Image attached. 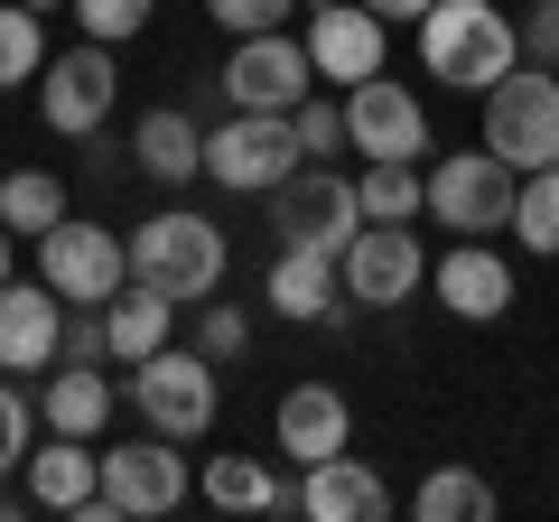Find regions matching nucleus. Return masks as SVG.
I'll use <instances>...</instances> for the list:
<instances>
[{
    "label": "nucleus",
    "instance_id": "nucleus-1",
    "mask_svg": "<svg viewBox=\"0 0 559 522\" xmlns=\"http://www.w3.org/2000/svg\"><path fill=\"white\" fill-rule=\"evenodd\" d=\"M419 66H429L439 84H457V94L485 103L522 66V20L495 10V0H439V10L419 20Z\"/></svg>",
    "mask_w": 559,
    "mask_h": 522
},
{
    "label": "nucleus",
    "instance_id": "nucleus-2",
    "mask_svg": "<svg viewBox=\"0 0 559 522\" xmlns=\"http://www.w3.org/2000/svg\"><path fill=\"white\" fill-rule=\"evenodd\" d=\"M224 261H234V252H224V224L197 215V205H159L150 224H131V281H159L178 308L215 299Z\"/></svg>",
    "mask_w": 559,
    "mask_h": 522
},
{
    "label": "nucleus",
    "instance_id": "nucleus-3",
    "mask_svg": "<svg viewBox=\"0 0 559 522\" xmlns=\"http://www.w3.org/2000/svg\"><path fill=\"white\" fill-rule=\"evenodd\" d=\"M131 411L159 439H205L215 429V411H224V392H215V355H197V345H159V355H140L131 364Z\"/></svg>",
    "mask_w": 559,
    "mask_h": 522
},
{
    "label": "nucleus",
    "instance_id": "nucleus-4",
    "mask_svg": "<svg viewBox=\"0 0 559 522\" xmlns=\"http://www.w3.org/2000/svg\"><path fill=\"white\" fill-rule=\"evenodd\" d=\"M485 150L513 159L522 178H532V168H559V66L522 57L513 75L485 94Z\"/></svg>",
    "mask_w": 559,
    "mask_h": 522
},
{
    "label": "nucleus",
    "instance_id": "nucleus-5",
    "mask_svg": "<svg viewBox=\"0 0 559 522\" xmlns=\"http://www.w3.org/2000/svg\"><path fill=\"white\" fill-rule=\"evenodd\" d=\"M513 197H522V168H513V159H495L485 141L429 168V215H439V224H448L457 242L513 234Z\"/></svg>",
    "mask_w": 559,
    "mask_h": 522
},
{
    "label": "nucleus",
    "instance_id": "nucleus-6",
    "mask_svg": "<svg viewBox=\"0 0 559 522\" xmlns=\"http://www.w3.org/2000/svg\"><path fill=\"white\" fill-rule=\"evenodd\" d=\"M215 84H224L234 112H299L318 94V57H308L299 28H252V38H234V57H224Z\"/></svg>",
    "mask_w": 559,
    "mask_h": 522
},
{
    "label": "nucleus",
    "instance_id": "nucleus-7",
    "mask_svg": "<svg viewBox=\"0 0 559 522\" xmlns=\"http://www.w3.org/2000/svg\"><path fill=\"white\" fill-rule=\"evenodd\" d=\"M38 281L57 289L66 308H103L131 289V234H103V224H47L38 234Z\"/></svg>",
    "mask_w": 559,
    "mask_h": 522
},
{
    "label": "nucleus",
    "instance_id": "nucleus-8",
    "mask_svg": "<svg viewBox=\"0 0 559 522\" xmlns=\"http://www.w3.org/2000/svg\"><path fill=\"white\" fill-rule=\"evenodd\" d=\"M289 168H308L289 112H234L224 131H205V178H215L224 197H271Z\"/></svg>",
    "mask_w": 559,
    "mask_h": 522
},
{
    "label": "nucleus",
    "instance_id": "nucleus-9",
    "mask_svg": "<svg viewBox=\"0 0 559 522\" xmlns=\"http://www.w3.org/2000/svg\"><path fill=\"white\" fill-rule=\"evenodd\" d=\"M271 234L280 242H318V252H345V242L364 234V197H355V178H336V168H289V178L271 187Z\"/></svg>",
    "mask_w": 559,
    "mask_h": 522
},
{
    "label": "nucleus",
    "instance_id": "nucleus-10",
    "mask_svg": "<svg viewBox=\"0 0 559 522\" xmlns=\"http://www.w3.org/2000/svg\"><path fill=\"white\" fill-rule=\"evenodd\" d=\"M308 57H318V84H364L392 66V20L364 10V0H308Z\"/></svg>",
    "mask_w": 559,
    "mask_h": 522
},
{
    "label": "nucleus",
    "instance_id": "nucleus-11",
    "mask_svg": "<svg viewBox=\"0 0 559 522\" xmlns=\"http://www.w3.org/2000/svg\"><path fill=\"white\" fill-rule=\"evenodd\" d=\"M345 131H355V159H429V103L392 84V66L345 84Z\"/></svg>",
    "mask_w": 559,
    "mask_h": 522
},
{
    "label": "nucleus",
    "instance_id": "nucleus-12",
    "mask_svg": "<svg viewBox=\"0 0 559 522\" xmlns=\"http://www.w3.org/2000/svg\"><path fill=\"white\" fill-rule=\"evenodd\" d=\"M103 503H112L121 522H150V513H178L187 503V458H178V439H121V448H103Z\"/></svg>",
    "mask_w": 559,
    "mask_h": 522
},
{
    "label": "nucleus",
    "instance_id": "nucleus-13",
    "mask_svg": "<svg viewBox=\"0 0 559 522\" xmlns=\"http://www.w3.org/2000/svg\"><path fill=\"white\" fill-rule=\"evenodd\" d=\"M112 94H121V75H112V47L103 38H84L75 57H47V75H38V112L66 141H94L103 112H112Z\"/></svg>",
    "mask_w": 559,
    "mask_h": 522
},
{
    "label": "nucleus",
    "instance_id": "nucleus-14",
    "mask_svg": "<svg viewBox=\"0 0 559 522\" xmlns=\"http://www.w3.org/2000/svg\"><path fill=\"white\" fill-rule=\"evenodd\" d=\"M336 261H345V299L355 308H401L419 281H429V252H419L411 224H364Z\"/></svg>",
    "mask_w": 559,
    "mask_h": 522
},
{
    "label": "nucleus",
    "instance_id": "nucleus-15",
    "mask_svg": "<svg viewBox=\"0 0 559 522\" xmlns=\"http://www.w3.org/2000/svg\"><path fill=\"white\" fill-rule=\"evenodd\" d=\"M261 299H271L280 318H299V327H336V318H355V299H345V261L318 252V242H280V252H271V281H261Z\"/></svg>",
    "mask_w": 559,
    "mask_h": 522
},
{
    "label": "nucleus",
    "instance_id": "nucleus-16",
    "mask_svg": "<svg viewBox=\"0 0 559 522\" xmlns=\"http://www.w3.org/2000/svg\"><path fill=\"white\" fill-rule=\"evenodd\" d=\"M271 439H280V458L318 466V458H336V448H355V411H345L336 382H289L280 411H271Z\"/></svg>",
    "mask_w": 559,
    "mask_h": 522
},
{
    "label": "nucleus",
    "instance_id": "nucleus-17",
    "mask_svg": "<svg viewBox=\"0 0 559 522\" xmlns=\"http://www.w3.org/2000/svg\"><path fill=\"white\" fill-rule=\"evenodd\" d=\"M66 336V299L47 281H0V373H47Z\"/></svg>",
    "mask_w": 559,
    "mask_h": 522
},
{
    "label": "nucleus",
    "instance_id": "nucleus-18",
    "mask_svg": "<svg viewBox=\"0 0 559 522\" xmlns=\"http://www.w3.org/2000/svg\"><path fill=\"white\" fill-rule=\"evenodd\" d=\"M429 281H439V308L466 327H495L503 308H513V261L495 252V242H457L448 261H429Z\"/></svg>",
    "mask_w": 559,
    "mask_h": 522
},
{
    "label": "nucleus",
    "instance_id": "nucleus-19",
    "mask_svg": "<svg viewBox=\"0 0 559 522\" xmlns=\"http://www.w3.org/2000/svg\"><path fill=\"white\" fill-rule=\"evenodd\" d=\"M131 168L140 178H159V187H187L205 178V131L187 103H150V112L131 121Z\"/></svg>",
    "mask_w": 559,
    "mask_h": 522
},
{
    "label": "nucleus",
    "instance_id": "nucleus-20",
    "mask_svg": "<svg viewBox=\"0 0 559 522\" xmlns=\"http://www.w3.org/2000/svg\"><path fill=\"white\" fill-rule=\"evenodd\" d=\"M299 513H318V522H382L392 513V485L373 476L364 458H318V466H299Z\"/></svg>",
    "mask_w": 559,
    "mask_h": 522
},
{
    "label": "nucleus",
    "instance_id": "nucleus-21",
    "mask_svg": "<svg viewBox=\"0 0 559 522\" xmlns=\"http://www.w3.org/2000/svg\"><path fill=\"white\" fill-rule=\"evenodd\" d=\"M94 495H103V448L47 429V448H28V503L38 513H84Z\"/></svg>",
    "mask_w": 559,
    "mask_h": 522
},
{
    "label": "nucleus",
    "instance_id": "nucleus-22",
    "mask_svg": "<svg viewBox=\"0 0 559 522\" xmlns=\"http://www.w3.org/2000/svg\"><path fill=\"white\" fill-rule=\"evenodd\" d=\"M38 420L66 429V439H103V420H112V382H103V364H47Z\"/></svg>",
    "mask_w": 559,
    "mask_h": 522
},
{
    "label": "nucleus",
    "instance_id": "nucleus-23",
    "mask_svg": "<svg viewBox=\"0 0 559 522\" xmlns=\"http://www.w3.org/2000/svg\"><path fill=\"white\" fill-rule=\"evenodd\" d=\"M197 485H205V503H224V513H299V485H280L271 466L242 458V448L234 458H205Z\"/></svg>",
    "mask_w": 559,
    "mask_h": 522
},
{
    "label": "nucleus",
    "instance_id": "nucleus-24",
    "mask_svg": "<svg viewBox=\"0 0 559 522\" xmlns=\"http://www.w3.org/2000/svg\"><path fill=\"white\" fill-rule=\"evenodd\" d=\"M103 318H112V364H140L168 345V318H178V299H168L159 281H131L121 299H103Z\"/></svg>",
    "mask_w": 559,
    "mask_h": 522
},
{
    "label": "nucleus",
    "instance_id": "nucleus-25",
    "mask_svg": "<svg viewBox=\"0 0 559 522\" xmlns=\"http://www.w3.org/2000/svg\"><path fill=\"white\" fill-rule=\"evenodd\" d=\"M355 197H364V224H411V215H429V168L419 159H364Z\"/></svg>",
    "mask_w": 559,
    "mask_h": 522
},
{
    "label": "nucleus",
    "instance_id": "nucleus-26",
    "mask_svg": "<svg viewBox=\"0 0 559 522\" xmlns=\"http://www.w3.org/2000/svg\"><path fill=\"white\" fill-rule=\"evenodd\" d=\"M411 513L419 522H495V485H485L476 466H439V476H419Z\"/></svg>",
    "mask_w": 559,
    "mask_h": 522
},
{
    "label": "nucleus",
    "instance_id": "nucleus-27",
    "mask_svg": "<svg viewBox=\"0 0 559 522\" xmlns=\"http://www.w3.org/2000/svg\"><path fill=\"white\" fill-rule=\"evenodd\" d=\"M0 224L28 234V242H38L47 224H66V178H47V168H10V178H0Z\"/></svg>",
    "mask_w": 559,
    "mask_h": 522
},
{
    "label": "nucleus",
    "instance_id": "nucleus-28",
    "mask_svg": "<svg viewBox=\"0 0 559 522\" xmlns=\"http://www.w3.org/2000/svg\"><path fill=\"white\" fill-rule=\"evenodd\" d=\"M28 75H47V28H38L28 0H0V94L28 84Z\"/></svg>",
    "mask_w": 559,
    "mask_h": 522
},
{
    "label": "nucleus",
    "instance_id": "nucleus-29",
    "mask_svg": "<svg viewBox=\"0 0 559 522\" xmlns=\"http://www.w3.org/2000/svg\"><path fill=\"white\" fill-rule=\"evenodd\" d=\"M513 242H522V252H559V168H532V178H522Z\"/></svg>",
    "mask_w": 559,
    "mask_h": 522
},
{
    "label": "nucleus",
    "instance_id": "nucleus-30",
    "mask_svg": "<svg viewBox=\"0 0 559 522\" xmlns=\"http://www.w3.org/2000/svg\"><path fill=\"white\" fill-rule=\"evenodd\" d=\"M38 402H28L20 382H0V476H28V448H38Z\"/></svg>",
    "mask_w": 559,
    "mask_h": 522
},
{
    "label": "nucleus",
    "instance_id": "nucleus-31",
    "mask_svg": "<svg viewBox=\"0 0 559 522\" xmlns=\"http://www.w3.org/2000/svg\"><path fill=\"white\" fill-rule=\"evenodd\" d=\"M150 10H159V0H75V28H84V38H103V47H121V38L150 28Z\"/></svg>",
    "mask_w": 559,
    "mask_h": 522
},
{
    "label": "nucleus",
    "instance_id": "nucleus-32",
    "mask_svg": "<svg viewBox=\"0 0 559 522\" xmlns=\"http://www.w3.org/2000/svg\"><path fill=\"white\" fill-rule=\"evenodd\" d=\"M289 131H299L308 159H336V150H355V131H345V103H318V94L289 112Z\"/></svg>",
    "mask_w": 559,
    "mask_h": 522
},
{
    "label": "nucleus",
    "instance_id": "nucleus-33",
    "mask_svg": "<svg viewBox=\"0 0 559 522\" xmlns=\"http://www.w3.org/2000/svg\"><path fill=\"white\" fill-rule=\"evenodd\" d=\"M197 355L242 364V355H252V318H242V308H197Z\"/></svg>",
    "mask_w": 559,
    "mask_h": 522
},
{
    "label": "nucleus",
    "instance_id": "nucleus-34",
    "mask_svg": "<svg viewBox=\"0 0 559 522\" xmlns=\"http://www.w3.org/2000/svg\"><path fill=\"white\" fill-rule=\"evenodd\" d=\"M103 355H112V318H103V308H66L57 364H103Z\"/></svg>",
    "mask_w": 559,
    "mask_h": 522
},
{
    "label": "nucleus",
    "instance_id": "nucleus-35",
    "mask_svg": "<svg viewBox=\"0 0 559 522\" xmlns=\"http://www.w3.org/2000/svg\"><path fill=\"white\" fill-rule=\"evenodd\" d=\"M289 10H308V0H205V20L234 28V38H252V28H289Z\"/></svg>",
    "mask_w": 559,
    "mask_h": 522
},
{
    "label": "nucleus",
    "instance_id": "nucleus-36",
    "mask_svg": "<svg viewBox=\"0 0 559 522\" xmlns=\"http://www.w3.org/2000/svg\"><path fill=\"white\" fill-rule=\"evenodd\" d=\"M522 57L559 66V0H532V10H522Z\"/></svg>",
    "mask_w": 559,
    "mask_h": 522
},
{
    "label": "nucleus",
    "instance_id": "nucleus-37",
    "mask_svg": "<svg viewBox=\"0 0 559 522\" xmlns=\"http://www.w3.org/2000/svg\"><path fill=\"white\" fill-rule=\"evenodd\" d=\"M364 10H382V20H411V28H419L429 10H439V0H364Z\"/></svg>",
    "mask_w": 559,
    "mask_h": 522
},
{
    "label": "nucleus",
    "instance_id": "nucleus-38",
    "mask_svg": "<svg viewBox=\"0 0 559 522\" xmlns=\"http://www.w3.org/2000/svg\"><path fill=\"white\" fill-rule=\"evenodd\" d=\"M10 271H20V242H10V224H0V281H10Z\"/></svg>",
    "mask_w": 559,
    "mask_h": 522
},
{
    "label": "nucleus",
    "instance_id": "nucleus-39",
    "mask_svg": "<svg viewBox=\"0 0 559 522\" xmlns=\"http://www.w3.org/2000/svg\"><path fill=\"white\" fill-rule=\"evenodd\" d=\"M28 10H75V0H28Z\"/></svg>",
    "mask_w": 559,
    "mask_h": 522
}]
</instances>
